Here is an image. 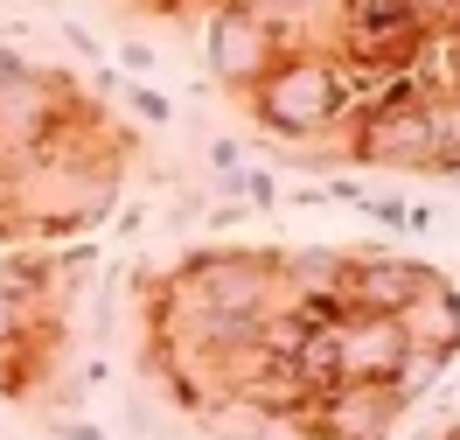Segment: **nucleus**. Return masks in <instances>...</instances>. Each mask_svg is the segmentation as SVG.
Listing matches in <instances>:
<instances>
[{
    "mask_svg": "<svg viewBox=\"0 0 460 440\" xmlns=\"http://www.w3.org/2000/svg\"><path fill=\"white\" fill-rule=\"evenodd\" d=\"M328 350H335V384H391L411 343H404L398 315H335Z\"/></svg>",
    "mask_w": 460,
    "mask_h": 440,
    "instance_id": "20e7f679",
    "label": "nucleus"
},
{
    "mask_svg": "<svg viewBox=\"0 0 460 440\" xmlns=\"http://www.w3.org/2000/svg\"><path fill=\"white\" fill-rule=\"evenodd\" d=\"M404 412L411 406L398 399V384H328L300 419H307L321 440H384Z\"/></svg>",
    "mask_w": 460,
    "mask_h": 440,
    "instance_id": "423d86ee",
    "label": "nucleus"
},
{
    "mask_svg": "<svg viewBox=\"0 0 460 440\" xmlns=\"http://www.w3.org/2000/svg\"><path fill=\"white\" fill-rule=\"evenodd\" d=\"M432 133H439L432 175H460V98L454 91H432Z\"/></svg>",
    "mask_w": 460,
    "mask_h": 440,
    "instance_id": "6e6552de",
    "label": "nucleus"
},
{
    "mask_svg": "<svg viewBox=\"0 0 460 440\" xmlns=\"http://www.w3.org/2000/svg\"><path fill=\"white\" fill-rule=\"evenodd\" d=\"M447 42H454V77H460V7L447 14Z\"/></svg>",
    "mask_w": 460,
    "mask_h": 440,
    "instance_id": "2eb2a0df",
    "label": "nucleus"
},
{
    "mask_svg": "<svg viewBox=\"0 0 460 440\" xmlns=\"http://www.w3.org/2000/svg\"><path fill=\"white\" fill-rule=\"evenodd\" d=\"M398 322H404V343H411V350L439 356V364H454V356H460V293L447 287V280H432Z\"/></svg>",
    "mask_w": 460,
    "mask_h": 440,
    "instance_id": "0eeeda50",
    "label": "nucleus"
},
{
    "mask_svg": "<svg viewBox=\"0 0 460 440\" xmlns=\"http://www.w3.org/2000/svg\"><path fill=\"white\" fill-rule=\"evenodd\" d=\"M454 98H460V77H454Z\"/></svg>",
    "mask_w": 460,
    "mask_h": 440,
    "instance_id": "a211bd4d",
    "label": "nucleus"
},
{
    "mask_svg": "<svg viewBox=\"0 0 460 440\" xmlns=\"http://www.w3.org/2000/svg\"><path fill=\"white\" fill-rule=\"evenodd\" d=\"M209 7H252V14H272L279 0H209Z\"/></svg>",
    "mask_w": 460,
    "mask_h": 440,
    "instance_id": "4468645a",
    "label": "nucleus"
},
{
    "mask_svg": "<svg viewBox=\"0 0 460 440\" xmlns=\"http://www.w3.org/2000/svg\"><path fill=\"white\" fill-rule=\"evenodd\" d=\"M454 364H460V356H454ZM454 391H460V371H454Z\"/></svg>",
    "mask_w": 460,
    "mask_h": 440,
    "instance_id": "f3484780",
    "label": "nucleus"
},
{
    "mask_svg": "<svg viewBox=\"0 0 460 440\" xmlns=\"http://www.w3.org/2000/svg\"><path fill=\"white\" fill-rule=\"evenodd\" d=\"M287 49H293V35L279 29L272 14H252V7H209V22H202V63H209V85L237 91V98L259 85Z\"/></svg>",
    "mask_w": 460,
    "mask_h": 440,
    "instance_id": "7ed1b4c3",
    "label": "nucleus"
},
{
    "mask_svg": "<svg viewBox=\"0 0 460 440\" xmlns=\"http://www.w3.org/2000/svg\"><path fill=\"white\" fill-rule=\"evenodd\" d=\"M70 77L35 70V63L0 49V168H22L35 147L57 133V119L70 112Z\"/></svg>",
    "mask_w": 460,
    "mask_h": 440,
    "instance_id": "f03ea898",
    "label": "nucleus"
},
{
    "mask_svg": "<svg viewBox=\"0 0 460 440\" xmlns=\"http://www.w3.org/2000/svg\"><path fill=\"white\" fill-rule=\"evenodd\" d=\"M439 440H460V419H454V427H447V434H439Z\"/></svg>",
    "mask_w": 460,
    "mask_h": 440,
    "instance_id": "dca6fc26",
    "label": "nucleus"
},
{
    "mask_svg": "<svg viewBox=\"0 0 460 440\" xmlns=\"http://www.w3.org/2000/svg\"><path fill=\"white\" fill-rule=\"evenodd\" d=\"M119 63H126V70H154V49H146V42H126V49H119Z\"/></svg>",
    "mask_w": 460,
    "mask_h": 440,
    "instance_id": "ddd939ff",
    "label": "nucleus"
},
{
    "mask_svg": "<svg viewBox=\"0 0 460 440\" xmlns=\"http://www.w3.org/2000/svg\"><path fill=\"white\" fill-rule=\"evenodd\" d=\"M224 196H230V203H244V210H265V203H279V182L265 175V168H230Z\"/></svg>",
    "mask_w": 460,
    "mask_h": 440,
    "instance_id": "1a4fd4ad",
    "label": "nucleus"
},
{
    "mask_svg": "<svg viewBox=\"0 0 460 440\" xmlns=\"http://www.w3.org/2000/svg\"><path fill=\"white\" fill-rule=\"evenodd\" d=\"M244 105H252V119H259L265 133H279V140H314V133H328V126L349 112L342 63L314 57V49H287L259 85L244 91Z\"/></svg>",
    "mask_w": 460,
    "mask_h": 440,
    "instance_id": "f257e3e1",
    "label": "nucleus"
},
{
    "mask_svg": "<svg viewBox=\"0 0 460 440\" xmlns=\"http://www.w3.org/2000/svg\"><path fill=\"white\" fill-rule=\"evenodd\" d=\"M209 168H217V175L244 168V147H237V140H217V147H209Z\"/></svg>",
    "mask_w": 460,
    "mask_h": 440,
    "instance_id": "9b49d317",
    "label": "nucleus"
},
{
    "mask_svg": "<svg viewBox=\"0 0 460 440\" xmlns=\"http://www.w3.org/2000/svg\"><path fill=\"white\" fill-rule=\"evenodd\" d=\"M126 105H133L146 126H168V119H174V105H168V98H161L154 85H126Z\"/></svg>",
    "mask_w": 460,
    "mask_h": 440,
    "instance_id": "9d476101",
    "label": "nucleus"
},
{
    "mask_svg": "<svg viewBox=\"0 0 460 440\" xmlns=\"http://www.w3.org/2000/svg\"><path fill=\"white\" fill-rule=\"evenodd\" d=\"M439 273L419 259H398V252H349L342 273V315H404L419 293L432 287Z\"/></svg>",
    "mask_w": 460,
    "mask_h": 440,
    "instance_id": "39448f33",
    "label": "nucleus"
},
{
    "mask_svg": "<svg viewBox=\"0 0 460 440\" xmlns=\"http://www.w3.org/2000/svg\"><path fill=\"white\" fill-rule=\"evenodd\" d=\"M57 440H105V427H91V419H57Z\"/></svg>",
    "mask_w": 460,
    "mask_h": 440,
    "instance_id": "f8f14e48",
    "label": "nucleus"
}]
</instances>
